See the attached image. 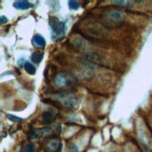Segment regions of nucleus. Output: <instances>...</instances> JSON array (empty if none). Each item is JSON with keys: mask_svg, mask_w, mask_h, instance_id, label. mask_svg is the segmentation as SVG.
I'll return each mask as SVG.
<instances>
[{"mask_svg": "<svg viewBox=\"0 0 152 152\" xmlns=\"http://www.w3.org/2000/svg\"><path fill=\"white\" fill-rule=\"evenodd\" d=\"M7 117H8L10 121H23V118H19V117H16L14 115H10V114H8L7 115Z\"/></svg>", "mask_w": 152, "mask_h": 152, "instance_id": "15", "label": "nucleus"}, {"mask_svg": "<svg viewBox=\"0 0 152 152\" xmlns=\"http://www.w3.org/2000/svg\"><path fill=\"white\" fill-rule=\"evenodd\" d=\"M116 6H121V7H126V8H130L133 5V1H124V0H117V1H112Z\"/></svg>", "mask_w": 152, "mask_h": 152, "instance_id": "13", "label": "nucleus"}, {"mask_svg": "<svg viewBox=\"0 0 152 152\" xmlns=\"http://www.w3.org/2000/svg\"><path fill=\"white\" fill-rule=\"evenodd\" d=\"M42 58H43V53L42 51H34L32 53L31 55V60L33 63H35V64H39L42 62Z\"/></svg>", "mask_w": 152, "mask_h": 152, "instance_id": "11", "label": "nucleus"}, {"mask_svg": "<svg viewBox=\"0 0 152 152\" xmlns=\"http://www.w3.org/2000/svg\"><path fill=\"white\" fill-rule=\"evenodd\" d=\"M54 83L58 88L70 89L76 85V77L69 72H59L54 77Z\"/></svg>", "mask_w": 152, "mask_h": 152, "instance_id": "4", "label": "nucleus"}, {"mask_svg": "<svg viewBox=\"0 0 152 152\" xmlns=\"http://www.w3.org/2000/svg\"><path fill=\"white\" fill-rule=\"evenodd\" d=\"M49 24L52 29L51 37L53 40L54 41L60 40V39H62L65 37L66 30H67L65 22L60 21V20L56 17H50Z\"/></svg>", "mask_w": 152, "mask_h": 152, "instance_id": "3", "label": "nucleus"}, {"mask_svg": "<svg viewBox=\"0 0 152 152\" xmlns=\"http://www.w3.org/2000/svg\"><path fill=\"white\" fill-rule=\"evenodd\" d=\"M54 101L56 104L64 108H74L78 104L77 96L70 91L56 92L53 94Z\"/></svg>", "mask_w": 152, "mask_h": 152, "instance_id": "2", "label": "nucleus"}, {"mask_svg": "<svg viewBox=\"0 0 152 152\" xmlns=\"http://www.w3.org/2000/svg\"><path fill=\"white\" fill-rule=\"evenodd\" d=\"M77 75L79 78L84 79V80H89L95 76V70L93 65L85 62L79 63L77 68Z\"/></svg>", "mask_w": 152, "mask_h": 152, "instance_id": "5", "label": "nucleus"}, {"mask_svg": "<svg viewBox=\"0 0 152 152\" xmlns=\"http://www.w3.org/2000/svg\"><path fill=\"white\" fill-rule=\"evenodd\" d=\"M87 59L89 62L96 63V64H101L104 60L102 55L96 53V52H91V53H88L87 55Z\"/></svg>", "mask_w": 152, "mask_h": 152, "instance_id": "9", "label": "nucleus"}, {"mask_svg": "<svg viewBox=\"0 0 152 152\" xmlns=\"http://www.w3.org/2000/svg\"><path fill=\"white\" fill-rule=\"evenodd\" d=\"M101 23L104 27L115 28L121 25L125 21L124 14L119 10H111L101 15Z\"/></svg>", "mask_w": 152, "mask_h": 152, "instance_id": "1", "label": "nucleus"}, {"mask_svg": "<svg viewBox=\"0 0 152 152\" xmlns=\"http://www.w3.org/2000/svg\"><path fill=\"white\" fill-rule=\"evenodd\" d=\"M24 69L31 76L36 74V67L34 66V64H31L30 62H24Z\"/></svg>", "mask_w": 152, "mask_h": 152, "instance_id": "12", "label": "nucleus"}, {"mask_svg": "<svg viewBox=\"0 0 152 152\" xmlns=\"http://www.w3.org/2000/svg\"><path fill=\"white\" fill-rule=\"evenodd\" d=\"M13 7L18 10H25L33 8L34 4H31L29 1H26V0H20V1H16L13 3Z\"/></svg>", "mask_w": 152, "mask_h": 152, "instance_id": "7", "label": "nucleus"}, {"mask_svg": "<svg viewBox=\"0 0 152 152\" xmlns=\"http://www.w3.org/2000/svg\"><path fill=\"white\" fill-rule=\"evenodd\" d=\"M32 45L34 46V47L42 48L46 45L45 38L41 35H35L32 37Z\"/></svg>", "mask_w": 152, "mask_h": 152, "instance_id": "8", "label": "nucleus"}, {"mask_svg": "<svg viewBox=\"0 0 152 152\" xmlns=\"http://www.w3.org/2000/svg\"><path fill=\"white\" fill-rule=\"evenodd\" d=\"M62 148L61 140L58 137H51L45 144V152H58Z\"/></svg>", "mask_w": 152, "mask_h": 152, "instance_id": "6", "label": "nucleus"}, {"mask_svg": "<svg viewBox=\"0 0 152 152\" xmlns=\"http://www.w3.org/2000/svg\"><path fill=\"white\" fill-rule=\"evenodd\" d=\"M67 152H78V148L75 145H70L67 148Z\"/></svg>", "mask_w": 152, "mask_h": 152, "instance_id": "17", "label": "nucleus"}, {"mask_svg": "<svg viewBox=\"0 0 152 152\" xmlns=\"http://www.w3.org/2000/svg\"><path fill=\"white\" fill-rule=\"evenodd\" d=\"M55 114L52 111H45L42 113V121L44 123H50L54 121Z\"/></svg>", "mask_w": 152, "mask_h": 152, "instance_id": "10", "label": "nucleus"}, {"mask_svg": "<svg viewBox=\"0 0 152 152\" xmlns=\"http://www.w3.org/2000/svg\"><path fill=\"white\" fill-rule=\"evenodd\" d=\"M24 152H35V148L32 144H28L24 147Z\"/></svg>", "mask_w": 152, "mask_h": 152, "instance_id": "16", "label": "nucleus"}, {"mask_svg": "<svg viewBox=\"0 0 152 152\" xmlns=\"http://www.w3.org/2000/svg\"><path fill=\"white\" fill-rule=\"evenodd\" d=\"M8 23V18L6 16H1V19H0V23L1 24H5Z\"/></svg>", "mask_w": 152, "mask_h": 152, "instance_id": "18", "label": "nucleus"}, {"mask_svg": "<svg viewBox=\"0 0 152 152\" xmlns=\"http://www.w3.org/2000/svg\"><path fill=\"white\" fill-rule=\"evenodd\" d=\"M79 7H80V5H79V2L78 1H74V0H70V1H69V8L70 10H77L79 9Z\"/></svg>", "mask_w": 152, "mask_h": 152, "instance_id": "14", "label": "nucleus"}]
</instances>
